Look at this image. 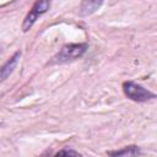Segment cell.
Instances as JSON below:
<instances>
[{
  "label": "cell",
  "mask_w": 157,
  "mask_h": 157,
  "mask_svg": "<svg viewBox=\"0 0 157 157\" xmlns=\"http://www.w3.org/2000/svg\"><path fill=\"white\" fill-rule=\"evenodd\" d=\"M20 58H21V52H16L2 66H0V83L4 82L13 72V70L16 69V66L18 64Z\"/></svg>",
  "instance_id": "4"
},
{
  "label": "cell",
  "mask_w": 157,
  "mask_h": 157,
  "mask_svg": "<svg viewBox=\"0 0 157 157\" xmlns=\"http://www.w3.org/2000/svg\"><path fill=\"white\" fill-rule=\"evenodd\" d=\"M109 156H137L141 155V151L137 146H126L121 150H117V151H109L107 152Z\"/></svg>",
  "instance_id": "6"
},
{
  "label": "cell",
  "mask_w": 157,
  "mask_h": 157,
  "mask_svg": "<svg viewBox=\"0 0 157 157\" xmlns=\"http://www.w3.org/2000/svg\"><path fill=\"white\" fill-rule=\"evenodd\" d=\"M103 2L104 0H81L80 10H78L80 16L86 17V16L93 15L103 5Z\"/></svg>",
  "instance_id": "5"
},
{
  "label": "cell",
  "mask_w": 157,
  "mask_h": 157,
  "mask_svg": "<svg viewBox=\"0 0 157 157\" xmlns=\"http://www.w3.org/2000/svg\"><path fill=\"white\" fill-rule=\"evenodd\" d=\"M123 91L124 94L134 102H147L156 97L153 92L148 91L147 88L142 87L141 85L134 81H125L123 83Z\"/></svg>",
  "instance_id": "2"
},
{
  "label": "cell",
  "mask_w": 157,
  "mask_h": 157,
  "mask_svg": "<svg viewBox=\"0 0 157 157\" xmlns=\"http://www.w3.org/2000/svg\"><path fill=\"white\" fill-rule=\"evenodd\" d=\"M52 1L53 0H37L34 2V5L32 6V9L29 10V12L27 13V16L23 20V23H22V31L23 32L29 31L32 28V26L34 25V22L38 20V17H40L42 15H44L49 10Z\"/></svg>",
  "instance_id": "3"
},
{
  "label": "cell",
  "mask_w": 157,
  "mask_h": 157,
  "mask_svg": "<svg viewBox=\"0 0 157 157\" xmlns=\"http://www.w3.org/2000/svg\"><path fill=\"white\" fill-rule=\"evenodd\" d=\"M87 49H88V44L87 43L66 44L56 53V55L53 58L50 64H64V63H67V61L76 60L78 58H81L86 53Z\"/></svg>",
  "instance_id": "1"
},
{
  "label": "cell",
  "mask_w": 157,
  "mask_h": 157,
  "mask_svg": "<svg viewBox=\"0 0 157 157\" xmlns=\"http://www.w3.org/2000/svg\"><path fill=\"white\" fill-rule=\"evenodd\" d=\"M56 156H80V153L77 151L70 150V148H64L56 152Z\"/></svg>",
  "instance_id": "7"
}]
</instances>
